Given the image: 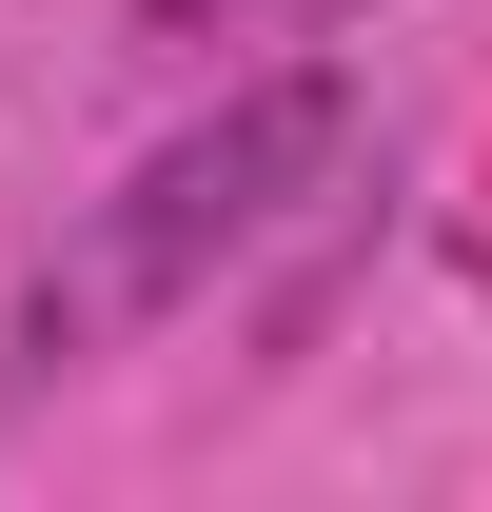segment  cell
<instances>
[{
    "mask_svg": "<svg viewBox=\"0 0 492 512\" xmlns=\"http://www.w3.org/2000/svg\"><path fill=\"white\" fill-rule=\"evenodd\" d=\"M296 20H355V0H138V40H296Z\"/></svg>",
    "mask_w": 492,
    "mask_h": 512,
    "instance_id": "2",
    "label": "cell"
},
{
    "mask_svg": "<svg viewBox=\"0 0 492 512\" xmlns=\"http://www.w3.org/2000/svg\"><path fill=\"white\" fill-rule=\"evenodd\" d=\"M355 178V79L296 60V79H256V99H217L197 138H158L119 197H99V237L40 256V296H20V355L60 375V355H99V335L138 316H178V296H217L276 217H315V197Z\"/></svg>",
    "mask_w": 492,
    "mask_h": 512,
    "instance_id": "1",
    "label": "cell"
}]
</instances>
